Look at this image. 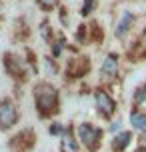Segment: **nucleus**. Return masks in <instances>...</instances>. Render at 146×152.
I'll return each mask as SVG.
<instances>
[{
  "label": "nucleus",
  "mask_w": 146,
  "mask_h": 152,
  "mask_svg": "<svg viewBox=\"0 0 146 152\" xmlns=\"http://www.w3.org/2000/svg\"><path fill=\"white\" fill-rule=\"evenodd\" d=\"M76 38H78V42H84V38H86V26H84V24H80V26H78Z\"/></svg>",
  "instance_id": "a211bd4d"
},
{
  "label": "nucleus",
  "mask_w": 146,
  "mask_h": 152,
  "mask_svg": "<svg viewBox=\"0 0 146 152\" xmlns=\"http://www.w3.org/2000/svg\"><path fill=\"white\" fill-rule=\"evenodd\" d=\"M62 132H64V128H62L60 124H52L50 126V134H60L62 136Z\"/></svg>",
  "instance_id": "6ab92c4d"
},
{
  "label": "nucleus",
  "mask_w": 146,
  "mask_h": 152,
  "mask_svg": "<svg viewBox=\"0 0 146 152\" xmlns=\"http://www.w3.org/2000/svg\"><path fill=\"white\" fill-rule=\"evenodd\" d=\"M88 70H90V58L88 56H78V58L68 60L66 76L68 78H82V76L88 74Z\"/></svg>",
  "instance_id": "0eeeda50"
},
{
  "label": "nucleus",
  "mask_w": 146,
  "mask_h": 152,
  "mask_svg": "<svg viewBox=\"0 0 146 152\" xmlns=\"http://www.w3.org/2000/svg\"><path fill=\"white\" fill-rule=\"evenodd\" d=\"M40 34L46 38V40H50V34H52V32H50V24H48V20H44V22L40 24Z\"/></svg>",
  "instance_id": "f3484780"
},
{
  "label": "nucleus",
  "mask_w": 146,
  "mask_h": 152,
  "mask_svg": "<svg viewBox=\"0 0 146 152\" xmlns=\"http://www.w3.org/2000/svg\"><path fill=\"white\" fill-rule=\"evenodd\" d=\"M134 152H146V146L144 144H140V146H136V150Z\"/></svg>",
  "instance_id": "aec40b11"
},
{
  "label": "nucleus",
  "mask_w": 146,
  "mask_h": 152,
  "mask_svg": "<svg viewBox=\"0 0 146 152\" xmlns=\"http://www.w3.org/2000/svg\"><path fill=\"white\" fill-rule=\"evenodd\" d=\"M78 140L74 136V128H64L60 136V152H78Z\"/></svg>",
  "instance_id": "6e6552de"
},
{
  "label": "nucleus",
  "mask_w": 146,
  "mask_h": 152,
  "mask_svg": "<svg viewBox=\"0 0 146 152\" xmlns=\"http://www.w3.org/2000/svg\"><path fill=\"white\" fill-rule=\"evenodd\" d=\"M4 64H6V72L16 80H24L26 78V66H24V60H20L16 54L6 52L4 54Z\"/></svg>",
  "instance_id": "423d86ee"
},
{
  "label": "nucleus",
  "mask_w": 146,
  "mask_h": 152,
  "mask_svg": "<svg viewBox=\"0 0 146 152\" xmlns=\"http://www.w3.org/2000/svg\"><path fill=\"white\" fill-rule=\"evenodd\" d=\"M132 20H134V16H132V14H126V16H124L122 20H120V24H118V28H116V36H118V38H122L124 34L128 32V28H130Z\"/></svg>",
  "instance_id": "ddd939ff"
},
{
  "label": "nucleus",
  "mask_w": 146,
  "mask_h": 152,
  "mask_svg": "<svg viewBox=\"0 0 146 152\" xmlns=\"http://www.w3.org/2000/svg\"><path fill=\"white\" fill-rule=\"evenodd\" d=\"M116 72H118V54H108L104 62H102V66H100V74L102 78H114Z\"/></svg>",
  "instance_id": "1a4fd4ad"
},
{
  "label": "nucleus",
  "mask_w": 146,
  "mask_h": 152,
  "mask_svg": "<svg viewBox=\"0 0 146 152\" xmlns=\"http://www.w3.org/2000/svg\"><path fill=\"white\" fill-rule=\"evenodd\" d=\"M94 102H96V110H98V114L104 118V120H110V118L114 116V112H116V100L112 98L106 90L98 88V90L94 92Z\"/></svg>",
  "instance_id": "20e7f679"
},
{
  "label": "nucleus",
  "mask_w": 146,
  "mask_h": 152,
  "mask_svg": "<svg viewBox=\"0 0 146 152\" xmlns=\"http://www.w3.org/2000/svg\"><path fill=\"white\" fill-rule=\"evenodd\" d=\"M34 104L40 118H52L60 112V94L50 82H38L34 86Z\"/></svg>",
  "instance_id": "f257e3e1"
},
{
  "label": "nucleus",
  "mask_w": 146,
  "mask_h": 152,
  "mask_svg": "<svg viewBox=\"0 0 146 152\" xmlns=\"http://www.w3.org/2000/svg\"><path fill=\"white\" fill-rule=\"evenodd\" d=\"M32 146H34V130H22L8 142L10 152H28Z\"/></svg>",
  "instance_id": "39448f33"
},
{
  "label": "nucleus",
  "mask_w": 146,
  "mask_h": 152,
  "mask_svg": "<svg viewBox=\"0 0 146 152\" xmlns=\"http://www.w3.org/2000/svg\"><path fill=\"white\" fill-rule=\"evenodd\" d=\"M132 142V132H120V134H116L114 140H112V150L114 152H124L128 148V144Z\"/></svg>",
  "instance_id": "9d476101"
},
{
  "label": "nucleus",
  "mask_w": 146,
  "mask_h": 152,
  "mask_svg": "<svg viewBox=\"0 0 146 152\" xmlns=\"http://www.w3.org/2000/svg\"><path fill=\"white\" fill-rule=\"evenodd\" d=\"M76 134H78V140L86 146L88 152H98L100 144H102V134H104L102 128L94 126L90 122H82V124H78Z\"/></svg>",
  "instance_id": "f03ea898"
},
{
  "label": "nucleus",
  "mask_w": 146,
  "mask_h": 152,
  "mask_svg": "<svg viewBox=\"0 0 146 152\" xmlns=\"http://www.w3.org/2000/svg\"><path fill=\"white\" fill-rule=\"evenodd\" d=\"M18 118H20V114L12 98H0V130L8 132L18 122Z\"/></svg>",
  "instance_id": "7ed1b4c3"
},
{
  "label": "nucleus",
  "mask_w": 146,
  "mask_h": 152,
  "mask_svg": "<svg viewBox=\"0 0 146 152\" xmlns=\"http://www.w3.org/2000/svg\"><path fill=\"white\" fill-rule=\"evenodd\" d=\"M130 122L136 130H146V112H140L138 108H134L130 112Z\"/></svg>",
  "instance_id": "9b49d317"
},
{
  "label": "nucleus",
  "mask_w": 146,
  "mask_h": 152,
  "mask_svg": "<svg viewBox=\"0 0 146 152\" xmlns=\"http://www.w3.org/2000/svg\"><path fill=\"white\" fill-rule=\"evenodd\" d=\"M144 100H146V82H142L134 88V94H132V104H134V108L144 104Z\"/></svg>",
  "instance_id": "f8f14e48"
},
{
  "label": "nucleus",
  "mask_w": 146,
  "mask_h": 152,
  "mask_svg": "<svg viewBox=\"0 0 146 152\" xmlns=\"http://www.w3.org/2000/svg\"><path fill=\"white\" fill-rule=\"evenodd\" d=\"M36 2L42 10H52V8L58 6V0H36Z\"/></svg>",
  "instance_id": "dca6fc26"
},
{
  "label": "nucleus",
  "mask_w": 146,
  "mask_h": 152,
  "mask_svg": "<svg viewBox=\"0 0 146 152\" xmlns=\"http://www.w3.org/2000/svg\"><path fill=\"white\" fill-rule=\"evenodd\" d=\"M90 38H92V42H102L104 32H102V28L98 26V22H92V26H90Z\"/></svg>",
  "instance_id": "4468645a"
},
{
  "label": "nucleus",
  "mask_w": 146,
  "mask_h": 152,
  "mask_svg": "<svg viewBox=\"0 0 146 152\" xmlns=\"http://www.w3.org/2000/svg\"><path fill=\"white\" fill-rule=\"evenodd\" d=\"M94 6H96V0H84V4H82V10H80V14L82 16H88L90 12L94 10Z\"/></svg>",
  "instance_id": "2eb2a0df"
}]
</instances>
